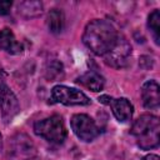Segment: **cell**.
<instances>
[{
	"instance_id": "7c38bea8",
	"label": "cell",
	"mask_w": 160,
	"mask_h": 160,
	"mask_svg": "<svg viewBox=\"0 0 160 160\" xmlns=\"http://www.w3.org/2000/svg\"><path fill=\"white\" fill-rule=\"evenodd\" d=\"M76 82L82 85V86H85L86 89H89V90H91L94 92L101 91L104 89V84H105L104 78L100 74H98L96 71H92V70L86 71L85 74L79 76L76 79Z\"/></svg>"
},
{
	"instance_id": "ffe728a7",
	"label": "cell",
	"mask_w": 160,
	"mask_h": 160,
	"mask_svg": "<svg viewBox=\"0 0 160 160\" xmlns=\"http://www.w3.org/2000/svg\"><path fill=\"white\" fill-rule=\"evenodd\" d=\"M1 149H2V135L0 134V151H1Z\"/></svg>"
},
{
	"instance_id": "30bf717a",
	"label": "cell",
	"mask_w": 160,
	"mask_h": 160,
	"mask_svg": "<svg viewBox=\"0 0 160 160\" xmlns=\"http://www.w3.org/2000/svg\"><path fill=\"white\" fill-rule=\"evenodd\" d=\"M142 105L146 109L155 110L160 105V88L155 80H149L141 86Z\"/></svg>"
},
{
	"instance_id": "277c9868",
	"label": "cell",
	"mask_w": 160,
	"mask_h": 160,
	"mask_svg": "<svg viewBox=\"0 0 160 160\" xmlns=\"http://www.w3.org/2000/svg\"><path fill=\"white\" fill-rule=\"evenodd\" d=\"M131 52L132 49L130 42L126 40V38L119 34V38L114 44V46L102 58L106 65L115 69H122L129 65L131 59Z\"/></svg>"
},
{
	"instance_id": "52a82bcc",
	"label": "cell",
	"mask_w": 160,
	"mask_h": 160,
	"mask_svg": "<svg viewBox=\"0 0 160 160\" xmlns=\"http://www.w3.org/2000/svg\"><path fill=\"white\" fill-rule=\"evenodd\" d=\"M99 101L104 105H108L111 108L114 116L119 122H128L132 118L134 106L126 98H119L114 99L109 95H101L99 96Z\"/></svg>"
},
{
	"instance_id": "2e32d148",
	"label": "cell",
	"mask_w": 160,
	"mask_h": 160,
	"mask_svg": "<svg viewBox=\"0 0 160 160\" xmlns=\"http://www.w3.org/2000/svg\"><path fill=\"white\" fill-rule=\"evenodd\" d=\"M148 26L152 34V38L155 42L159 45L160 44V11L155 9L148 18Z\"/></svg>"
},
{
	"instance_id": "ac0fdd59",
	"label": "cell",
	"mask_w": 160,
	"mask_h": 160,
	"mask_svg": "<svg viewBox=\"0 0 160 160\" xmlns=\"http://www.w3.org/2000/svg\"><path fill=\"white\" fill-rule=\"evenodd\" d=\"M139 64H140V66H141L142 69H149V68L152 66V59L149 58V56H141Z\"/></svg>"
},
{
	"instance_id": "5b68a950",
	"label": "cell",
	"mask_w": 160,
	"mask_h": 160,
	"mask_svg": "<svg viewBox=\"0 0 160 160\" xmlns=\"http://www.w3.org/2000/svg\"><path fill=\"white\" fill-rule=\"evenodd\" d=\"M70 124H71V129H72L74 134L81 141L90 142L95 138H98L99 134H100V129L98 128L95 121L86 114H75V115H72V118L70 120Z\"/></svg>"
},
{
	"instance_id": "6da1fadb",
	"label": "cell",
	"mask_w": 160,
	"mask_h": 160,
	"mask_svg": "<svg viewBox=\"0 0 160 160\" xmlns=\"http://www.w3.org/2000/svg\"><path fill=\"white\" fill-rule=\"evenodd\" d=\"M119 32L114 25L105 19L91 20L82 34V42L95 55L104 56L116 42Z\"/></svg>"
},
{
	"instance_id": "e0dca14e",
	"label": "cell",
	"mask_w": 160,
	"mask_h": 160,
	"mask_svg": "<svg viewBox=\"0 0 160 160\" xmlns=\"http://www.w3.org/2000/svg\"><path fill=\"white\" fill-rule=\"evenodd\" d=\"M11 5V1H0V15H8L10 12Z\"/></svg>"
},
{
	"instance_id": "4fadbf2b",
	"label": "cell",
	"mask_w": 160,
	"mask_h": 160,
	"mask_svg": "<svg viewBox=\"0 0 160 160\" xmlns=\"http://www.w3.org/2000/svg\"><path fill=\"white\" fill-rule=\"evenodd\" d=\"M19 14L25 19H32L38 18L42 14V2L36 0H28L22 1L18 6Z\"/></svg>"
},
{
	"instance_id": "7a4b0ae2",
	"label": "cell",
	"mask_w": 160,
	"mask_h": 160,
	"mask_svg": "<svg viewBox=\"0 0 160 160\" xmlns=\"http://www.w3.org/2000/svg\"><path fill=\"white\" fill-rule=\"evenodd\" d=\"M130 132L140 149H155L160 142V120L155 115L144 114L134 121Z\"/></svg>"
},
{
	"instance_id": "9a60e30c",
	"label": "cell",
	"mask_w": 160,
	"mask_h": 160,
	"mask_svg": "<svg viewBox=\"0 0 160 160\" xmlns=\"http://www.w3.org/2000/svg\"><path fill=\"white\" fill-rule=\"evenodd\" d=\"M64 76V66L58 60H51L45 68V78L49 81H56Z\"/></svg>"
},
{
	"instance_id": "9c48e42d",
	"label": "cell",
	"mask_w": 160,
	"mask_h": 160,
	"mask_svg": "<svg viewBox=\"0 0 160 160\" xmlns=\"http://www.w3.org/2000/svg\"><path fill=\"white\" fill-rule=\"evenodd\" d=\"M35 152L34 144L31 139L25 134H16L9 140V155L20 159V160H28L31 158Z\"/></svg>"
},
{
	"instance_id": "ba28073f",
	"label": "cell",
	"mask_w": 160,
	"mask_h": 160,
	"mask_svg": "<svg viewBox=\"0 0 160 160\" xmlns=\"http://www.w3.org/2000/svg\"><path fill=\"white\" fill-rule=\"evenodd\" d=\"M20 111V105L15 94L9 86L0 82V112L5 122H10Z\"/></svg>"
},
{
	"instance_id": "d6986e66",
	"label": "cell",
	"mask_w": 160,
	"mask_h": 160,
	"mask_svg": "<svg viewBox=\"0 0 160 160\" xmlns=\"http://www.w3.org/2000/svg\"><path fill=\"white\" fill-rule=\"evenodd\" d=\"M144 160H160V158L156 154H149L144 158Z\"/></svg>"
},
{
	"instance_id": "8992f818",
	"label": "cell",
	"mask_w": 160,
	"mask_h": 160,
	"mask_svg": "<svg viewBox=\"0 0 160 160\" xmlns=\"http://www.w3.org/2000/svg\"><path fill=\"white\" fill-rule=\"evenodd\" d=\"M51 96L56 102H60L66 106H82L90 104V99L82 91L65 85L54 86L51 90Z\"/></svg>"
},
{
	"instance_id": "5bb4252c",
	"label": "cell",
	"mask_w": 160,
	"mask_h": 160,
	"mask_svg": "<svg viewBox=\"0 0 160 160\" xmlns=\"http://www.w3.org/2000/svg\"><path fill=\"white\" fill-rule=\"evenodd\" d=\"M48 28L52 34H60L65 26V16L62 10L60 9H51L48 14Z\"/></svg>"
},
{
	"instance_id": "3957f363",
	"label": "cell",
	"mask_w": 160,
	"mask_h": 160,
	"mask_svg": "<svg viewBox=\"0 0 160 160\" xmlns=\"http://www.w3.org/2000/svg\"><path fill=\"white\" fill-rule=\"evenodd\" d=\"M34 131L38 136L52 144H61L66 139V129L61 116L52 115L34 124Z\"/></svg>"
},
{
	"instance_id": "8fae6325",
	"label": "cell",
	"mask_w": 160,
	"mask_h": 160,
	"mask_svg": "<svg viewBox=\"0 0 160 160\" xmlns=\"http://www.w3.org/2000/svg\"><path fill=\"white\" fill-rule=\"evenodd\" d=\"M0 49L11 55H19L24 50L22 45L15 39L14 32L8 28L0 30Z\"/></svg>"
}]
</instances>
